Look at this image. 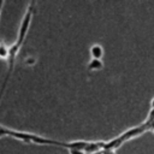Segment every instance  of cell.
Instances as JSON below:
<instances>
[{"mask_svg":"<svg viewBox=\"0 0 154 154\" xmlns=\"http://www.w3.org/2000/svg\"><path fill=\"white\" fill-rule=\"evenodd\" d=\"M90 55H91V59H99L101 60V58L103 57V48L101 45H97V43H94L91 47H90Z\"/></svg>","mask_w":154,"mask_h":154,"instance_id":"277c9868","label":"cell"},{"mask_svg":"<svg viewBox=\"0 0 154 154\" xmlns=\"http://www.w3.org/2000/svg\"><path fill=\"white\" fill-rule=\"evenodd\" d=\"M10 76H11V73H6V77H5V81H4V83H2V85H1V89H0V102H1V99H2V95H4V91H5V89H6V85H7V82H8V79H10Z\"/></svg>","mask_w":154,"mask_h":154,"instance_id":"52a82bcc","label":"cell"},{"mask_svg":"<svg viewBox=\"0 0 154 154\" xmlns=\"http://www.w3.org/2000/svg\"><path fill=\"white\" fill-rule=\"evenodd\" d=\"M4 5H5V1L0 0V14H1V11H2V7H4Z\"/></svg>","mask_w":154,"mask_h":154,"instance_id":"8fae6325","label":"cell"},{"mask_svg":"<svg viewBox=\"0 0 154 154\" xmlns=\"http://www.w3.org/2000/svg\"><path fill=\"white\" fill-rule=\"evenodd\" d=\"M148 126H149V130H150V131H153V132H154V123H152V124H149V125H148Z\"/></svg>","mask_w":154,"mask_h":154,"instance_id":"7c38bea8","label":"cell"},{"mask_svg":"<svg viewBox=\"0 0 154 154\" xmlns=\"http://www.w3.org/2000/svg\"><path fill=\"white\" fill-rule=\"evenodd\" d=\"M69 153L70 154H87L85 152L79 150V149H69Z\"/></svg>","mask_w":154,"mask_h":154,"instance_id":"9c48e42d","label":"cell"},{"mask_svg":"<svg viewBox=\"0 0 154 154\" xmlns=\"http://www.w3.org/2000/svg\"><path fill=\"white\" fill-rule=\"evenodd\" d=\"M148 130H149V126L143 123V124H141V125H137V126H135V128H131V129L126 130L125 132L120 134L119 136H120V138L123 140V142H125V141H129V140H131V138H134V137H137V136L142 135L143 132H146V131H148Z\"/></svg>","mask_w":154,"mask_h":154,"instance_id":"3957f363","label":"cell"},{"mask_svg":"<svg viewBox=\"0 0 154 154\" xmlns=\"http://www.w3.org/2000/svg\"><path fill=\"white\" fill-rule=\"evenodd\" d=\"M152 123H154V108H150V111H149V113L147 116V119L144 120L146 125H149Z\"/></svg>","mask_w":154,"mask_h":154,"instance_id":"ba28073f","label":"cell"},{"mask_svg":"<svg viewBox=\"0 0 154 154\" xmlns=\"http://www.w3.org/2000/svg\"><path fill=\"white\" fill-rule=\"evenodd\" d=\"M101 154H116V150H112V149H102L101 150Z\"/></svg>","mask_w":154,"mask_h":154,"instance_id":"30bf717a","label":"cell"},{"mask_svg":"<svg viewBox=\"0 0 154 154\" xmlns=\"http://www.w3.org/2000/svg\"><path fill=\"white\" fill-rule=\"evenodd\" d=\"M34 13H35V1H31L28 7H26V11L22 18V22H20V25H19V29H18V35H17V40H16V45L20 48L22 45L24 43V40L28 35V31L30 29V24H31V20H32V17H34Z\"/></svg>","mask_w":154,"mask_h":154,"instance_id":"7a4b0ae2","label":"cell"},{"mask_svg":"<svg viewBox=\"0 0 154 154\" xmlns=\"http://www.w3.org/2000/svg\"><path fill=\"white\" fill-rule=\"evenodd\" d=\"M2 136H10L13 137L18 141H22L24 143H35V144H51V146H58L59 141L55 140H51L36 134H31V132H23V131H17V130H12V129H7L4 128L2 125H0V137Z\"/></svg>","mask_w":154,"mask_h":154,"instance_id":"6da1fadb","label":"cell"},{"mask_svg":"<svg viewBox=\"0 0 154 154\" xmlns=\"http://www.w3.org/2000/svg\"><path fill=\"white\" fill-rule=\"evenodd\" d=\"M150 108H154V97L150 100Z\"/></svg>","mask_w":154,"mask_h":154,"instance_id":"4fadbf2b","label":"cell"},{"mask_svg":"<svg viewBox=\"0 0 154 154\" xmlns=\"http://www.w3.org/2000/svg\"><path fill=\"white\" fill-rule=\"evenodd\" d=\"M102 69H103V63L102 60H99V59H90L89 63L87 64L88 71H100Z\"/></svg>","mask_w":154,"mask_h":154,"instance_id":"5b68a950","label":"cell"},{"mask_svg":"<svg viewBox=\"0 0 154 154\" xmlns=\"http://www.w3.org/2000/svg\"><path fill=\"white\" fill-rule=\"evenodd\" d=\"M8 55H10V48H7L6 46L1 45L0 46V58L1 59H4V58L8 59Z\"/></svg>","mask_w":154,"mask_h":154,"instance_id":"8992f818","label":"cell"}]
</instances>
